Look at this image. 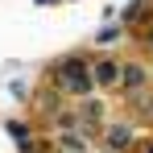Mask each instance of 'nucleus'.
<instances>
[{
	"label": "nucleus",
	"instance_id": "1",
	"mask_svg": "<svg viewBox=\"0 0 153 153\" xmlns=\"http://www.w3.org/2000/svg\"><path fill=\"white\" fill-rule=\"evenodd\" d=\"M62 87H66L71 95L87 91V66H83V62H66V66H62Z\"/></svg>",
	"mask_w": 153,
	"mask_h": 153
},
{
	"label": "nucleus",
	"instance_id": "2",
	"mask_svg": "<svg viewBox=\"0 0 153 153\" xmlns=\"http://www.w3.org/2000/svg\"><path fill=\"white\" fill-rule=\"evenodd\" d=\"M95 79H100V83H116V62H100Z\"/></svg>",
	"mask_w": 153,
	"mask_h": 153
},
{
	"label": "nucleus",
	"instance_id": "3",
	"mask_svg": "<svg viewBox=\"0 0 153 153\" xmlns=\"http://www.w3.org/2000/svg\"><path fill=\"white\" fill-rule=\"evenodd\" d=\"M141 83H145V75L137 66H124V87H141Z\"/></svg>",
	"mask_w": 153,
	"mask_h": 153
}]
</instances>
